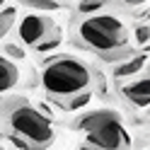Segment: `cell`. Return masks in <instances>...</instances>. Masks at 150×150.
<instances>
[{
  "label": "cell",
  "instance_id": "30bf717a",
  "mask_svg": "<svg viewBox=\"0 0 150 150\" xmlns=\"http://www.w3.org/2000/svg\"><path fill=\"white\" fill-rule=\"evenodd\" d=\"M90 99H92V90H87V92H80V95H73L70 99H65V102H61V109H65V111H78V109H82L85 104H90Z\"/></svg>",
  "mask_w": 150,
  "mask_h": 150
},
{
  "label": "cell",
  "instance_id": "6da1fadb",
  "mask_svg": "<svg viewBox=\"0 0 150 150\" xmlns=\"http://www.w3.org/2000/svg\"><path fill=\"white\" fill-rule=\"evenodd\" d=\"M73 41L80 49L95 51L107 63L126 61L136 53L128 41V29L124 20L111 12H95L78 20L73 29Z\"/></svg>",
  "mask_w": 150,
  "mask_h": 150
},
{
  "label": "cell",
  "instance_id": "8992f818",
  "mask_svg": "<svg viewBox=\"0 0 150 150\" xmlns=\"http://www.w3.org/2000/svg\"><path fill=\"white\" fill-rule=\"evenodd\" d=\"M119 95L131 109H136V111L148 109V102H150V80H148V75L140 73V78H136V80L119 82Z\"/></svg>",
  "mask_w": 150,
  "mask_h": 150
},
{
  "label": "cell",
  "instance_id": "52a82bcc",
  "mask_svg": "<svg viewBox=\"0 0 150 150\" xmlns=\"http://www.w3.org/2000/svg\"><path fill=\"white\" fill-rule=\"evenodd\" d=\"M145 63H148V56L140 51V53H133L131 58H126V61H121L116 68H114V80H133L136 75H140L145 70Z\"/></svg>",
  "mask_w": 150,
  "mask_h": 150
},
{
  "label": "cell",
  "instance_id": "7a4b0ae2",
  "mask_svg": "<svg viewBox=\"0 0 150 150\" xmlns=\"http://www.w3.org/2000/svg\"><path fill=\"white\" fill-rule=\"evenodd\" d=\"M0 133L22 150H46L56 140L51 121L27 99H12L5 104L0 111Z\"/></svg>",
  "mask_w": 150,
  "mask_h": 150
},
{
  "label": "cell",
  "instance_id": "277c9868",
  "mask_svg": "<svg viewBox=\"0 0 150 150\" xmlns=\"http://www.w3.org/2000/svg\"><path fill=\"white\" fill-rule=\"evenodd\" d=\"M73 128L85 136V145L95 150H131L133 140L119 111L95 109L73 121Z\"/></svg>",
  "mask_w": 150,
  "mask_h": 150
},
{
  "label": "cell",
  "instance_id": "5b68a950",
  "mask_svg": "<svg viewBox=\"0 0 150 150\" xmlns=\"http://www.w3.org/2000/svg\"><path fill=\"white\" fill-rule=\"evenodd\" d=\"M53 20L51 17H46V15H39V12H29V15H24L20 24H17V36H20V41L24 46H34L39 44L46 34H49L53 29Z\"/></svg>",
  "mask_w": 150,
  "mask_h": 150
},
{
  "label": "cell",
  "instance_id": "e0dca14e",
  "mask_svg": "<svg viewBox=\"0 0 150 150\" xmlns=\"http://www.w3.org/2000/svg\"><path fill=\"white\" fill-rule=\"evenodd\" d=\"M80 150H95V148H90V145H85V143H82V145H80Z\"/></svg>",
  "mask_w": 150,
  "mask_h": 150
},
{
  "label": "cell",
  "instance_id": "ba28073f",
  "mask_svg": "<svg viewBox=\"0 0 150 150\" xmlns=\"http://www.w3.org/2000/svg\"><path fill=\"white\" fill-rule=\"evenodd\" d=\"M17 82H20V70H17V65L10 58L0 56V95L15 90Z\"/></svg>",
  "mask_w": 150,
  "mask_h": 150
},
{
  "label": "cell",
  "instance_id": "2e32d148",
  "mask_svg": "<svg viewBox=\"0 0 150 150\" xmlns=\"http://www.w3.org/2000/svg\"><path fill=\"white\" fill-rule=\"evenodd\" d=\"M121 3H124L126 7H140V5H145L148 0H121Z\"/></svg>",
  "mask_w": 150,
  "mask_h": 150
},
{
  "label": "cell",
  "instance_id": "9a60e30c",
  "mask_svg": "<svg viewBox=\"0 0 150 150\" xmlns=\"http://www.w3.org/2000/svg\"><path fill=\"white\" fill-rule=\"evenodd\" d=\"M148 36H150L148 24H138V27H136V41H138L140 46H145V44H148Z\"/></svg>",
  "mask_w": 150,
  "mask_h": 150
},
{
  "label": "cell",
  "instance_id": "9c48e42d",
  "mask_svg": "<svg viewBox=\"0 0 150 150\" xmlns=\"http://www.w3.org/2000/svg\"><path fill=\"white\" fill-rule=\"evenodd\" d=\"M61 41H63V34H61V29H58V27H53V29H51V32L46 34L39 44L34 46V49L39 51V53H49V51H53V49H58V46H61Z\"/></svg>",
  "mask_w": 150,
  "mask_h": 150
},
{
  "label": "cell",
  "instance_id": "7c38bea8",
  "mask_svg": "<svg viewBox=\"0 0 150 150\" xmlns=\"http://www.w3.org/2000/svg\"><path fill=\"white\" fill-rule=\"evenodd\" d=\"M27 7H34V10H44V12H51V10H58L61 3L58 0H22Z\"/></svg>",
  "mask_w": 150,
  "mask_h": 150
},
{
  "label": "cell",
  "instance_id": "5bb4252c",
  "mask_svg": "<svg viewBox=\"0 0 150 150\" xmlns=\"http://www.w3.org/2000/svg\"><path fill=\"white\" fill-rule=\"evenodd\" d=\"M5 53L10 56V58H15V61H20V58H24V49L22 46H17V44H5Z\"/></svg>",
  "mask_w": 150,
  "mask_h": 150
},
{
  "label": "cell",
  "instance_id": "8fae6325",
  "mask_svg": "<svg viewBox=\"0 0 150 150\" xmlns=\"http://www.w3.org/2000/svg\"><path fill=\"white\" fill-rule=\"evenodd\" d=\"M15 22H17V7H5V10H0V39H3L5 34H10Z\"/></svg>",
  "mask_w": 150,
  "mask_h": 150
},
{
  "label": "cell",
  "instance_id": "ac0fdd59",
  "mask_svg": "<svg viewBox=\"0 0 150 150\" xmlns=\"http://www.w3.org/2000/svg\"><path fill=\"white\" fill-rule=\"evenodd\" d=\"M3 5H5V0H0V7H3Z\"/></svg>",
  "mask_w": 150,
  "mask_h": 150
},
{
  "label": "cell",
  "instance_id": "3957f363",
  "mask_svg": "<svg viewBox=\"0 0 150 150\" xmlns=\"http://www.w3.org/2000/svg\"><path fill=\"white\" fill-rule=\"evenodd\" d=\"M39 82L44 95L53 99L56 104H61L73 95L92 90V68L82 58H75L68 53L51 56L41 65Z\"/></svg>",
  "mask_w": 150,
  "mask_h": 150
},
{
  "label": "cell",
  "instance_id": "d6986e66",
  "mask_svg": "<svg viewBox=\"0 0 150 150\" xmlns=\"http://www.w3.org/2000/svg\"><path fill=\"white\" fill-rule=\"evenodd\" d=\"M0 150H5V148H0Z\"/></svg>",
  "mask_w": 150,
  "mask_h": 150
},
{
  "label": "cell",
  "instance_id": "4fadbf2b",
  "mask_svg": "<svg viewBox=\"0 0 150 150\" xmlns=\"http://www.w3.org/2000/svg\"><path fill=\"white\" fill-rule=\"evenodd\" d=\"M104 5H107V0H82V3L78 5V12H80V15H95V12H99Z\"/></svg>",
  "mask_w": 150,
  "mask_h": 150
}]
</instances>
